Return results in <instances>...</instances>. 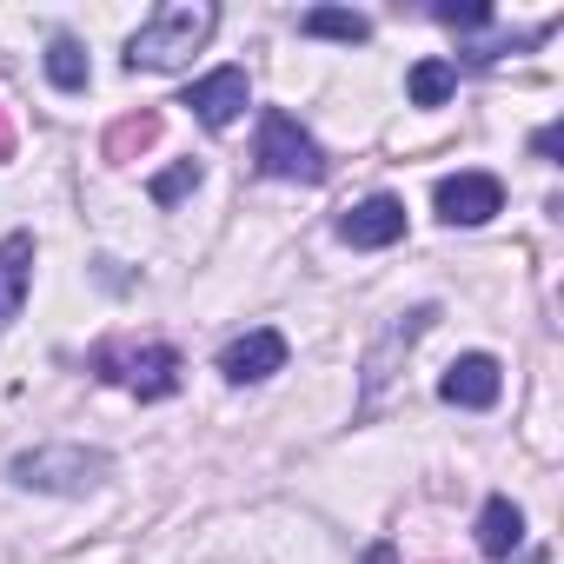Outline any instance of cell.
<instances>
[{"label": "cell", "mask_w": 564, "mask_h": 564, "mask_svg": "<svg viewBox=\"0 0 564 564\" xmlns=\"http://www.w3.org/2000/svg\"><path fill=\"white\" fill-rule=\"evenodd\" d=\"M94 372L113 386H133L140 399H173L180 392V352L173 346H100Z\"/></svg>", "instance_id": "cell-4"}, {"label": "cell", "mask_w": 564, "mask_h": 564, "mask_svg": "<svg viewBox=\"0 0 564 564\" xmlns=\"http://www.w3.org/2000/svg\"><path fill=\"white\" fill-rule=\"evenodd\" d=\"M339 239L359 246V252H379L392 239H405V199L379 193V199H359L352 213H339Z\"/></svg>", "instance_id": "cell-8"}, {"label": "cell", "mask_w": 564, "mask_h": 564, "mask_svg": "<svg viewBox=\"0 0 564 564\" xmlns=\"http://www.w3.org/2000/svg\"><path fill=\"white\" fill-rule=\"evenodd\" d=\"M8 471H14V485H28V491H94V485L113 471V458H107V452H87V445H34V452H21Z\"/></svg>", "instance_id": "cell-2"}, {"label": "cell", "mask_w": 564, "mask_h": 564, "mask_svg": "<svg viewBox=\"0 0 564 564\" xmlns=\"http://www.w3.org/2000/svg\"><path fill=\"white\" fill-rule=\"evenodd\" d=\"M219 28V8H206V0H173V8H153L140 21V34L127 41V67H186Z\"/></svg>", "instance_id": "cell-1"}, {"label": "cell", "mask_w": 564, "mask_h": 564, "mask_svg": "<svg viewBox=\"0 0 564 564\" xmlns=\"http://www.w3.org/2000/svg\"><path fill=\"white\" fill-rule=\"evenodd\" d=\"M279 366H286V333H272V326H252V333H239V339L219 352V372H226L232 386H259V379H272Z\"/></svg>", "instance_id": "cell-7"}, {"label": "cell", "mask_w": 564, "mask_h": 564, "mask_svg": "<svg viewBox=\"0 0 564 564\" xmlns=\"http://www.w3.org/2000/svg\"><path fill=\"white\" fill-rule=\"evenodd\" d=\"M518 538H524V511L511 498H485V511H478V551L485 557H511Z\"/></svg>", "instance_id": "cell-12"}, {"label": "cell", "mask_w": 564, "mask_h": 564, "mask_svg": "<svg viewBox=\"0 0 564 564\" xmlns=\"http://www.w3.org/2000/svg\"><path fill=\"white\" fill-rule=\"evenodd\" d=\"M246 100H252L246 67H219V74H206V80H193V87H186V107H193L206 127H232V120L246 113Z\"/></svg>", "instance_id": "cell-9"}, {"label": "cell", "mask_w": 564, "mask_h": 564, "mask_svg": "<svg viewBox=\"0 0 564 564\" xmlns=\"http://www.w3.org/2000/svg\"><path fill=\"white\" fill-rule=\"evenodd\" d=\"M300 34H313V41H346V47H359V41L372 34V21H366V14H352V8H313V14H300Z\"/></svg>", "instance_id": "cell-14"}, {"label": "cell", "mask_w": 564, "mask_h": 564, "mask_svg": "<svg viewBox=\"0 0 564 564\" xmlns=\"http://www.w3.org/2000/svg\"><path fill=\"white\" fill-rule=\"evenodd\" d=\"M445 28H491V8H478V0H465V8H458V0H438V8H432Z\"/></svg>", "instance_id": "cell-18"}, {"label": "cell", "mask_w": 564, "mask_h": 564, "mask_svg": "<svg viewBox=\"0 0 564 564\" xmlns=\"http://www.w3.org/2000/svg\"><path fill=\"white\" fill-rule=\"evenodd\" d=\"M531 153H538V160H557V153H564V127H557V120H551V127H538Z\"/></svg>", "instance_id": "cell-19"}, {"label": "cell", "mask_w": 564, "mask_h": 564, "mask_svg": "<svg viewBox=\"0 0 564 564\" xmlns=\"http://www.w3.org/2000/svg\"><path fill=\"white\" fill-rule=\"evenodd\" d=\"M160 140V113H127L113 133H107V160H133Z\"/></svg>", "instance_id": "cell-16"}, {"label": "cell", "mask_w": 564, "mask_h": 564, "mask_svg": "<svg viewBox=\"0 0 564 564\" xmlns=\"http://www.w3.org/2000/svg\"><path fill=\"white\" fill-rule=\"evenodd\" d=\"M498 392H505V372H498L491 352H465V359H452L445 379H438V399H445V405H465V412L498 405Z\"/></svg>", "instance_id": "cell-6"}, {"label": "cell", "mask_w": 564, "mask_h": 564, "mask_svg": "<svg viewBox=\"0 0 564 564\" xmlns=\"http://www.w3.org/2000/svg\"><path fill=\"white\" fill-rule=\"evenodd\" d=\"M47 80H54L61 94H87L94 67H87V47H80L74 34H54V41H47Z\"/></svg>", "instance_id": "cell-13"}, {"label": "cell", "mask_w": 564, "mask_h": 564, "mask_svg": "<svg viewBox=\"0 0 564 564\" xmlns=\"http://www.w3.org/2000/svg\"><path fill=\"white\" fill-rule=\"evenodd\" d=\"M491 213H505L498 173H452V180H438V219L445 226H485Z\"/></svg>", "instance_id": "cell-5"}, {"label": "cell", "mask_w": 564, "mask_h": 564, "mask_svg": "<svg viewBox=\"0 0 564 564\" xmlns=\"http://www.w3.org/2000/svg\"><path fill=\"white\" fill-rule=\"evenodd\" d=\"M14 153V127H8V113H0V160Z\"/></svg>", "instance_id": "cell-21"}, {"label": "cell", "mask_w": 564, "mask_h": 564, "mask_svg": "<svg viewBox=\"0 0 564 564\" xmlns=\"http://www.w3.org/2000/svg\"><path fill=\"white\" fill-rule=\"evenodd\" d=\"M259 173H272V180H326V153H319V140L293 120V113H265L259 120Z\"/></svg>", "instance_id": "cell-3"}, {"label": "cell", "mask_w": 564, "mask_h": 564, "mask_svg": "<svg viewBox=\"0 0 564 564\" xmlns=\"http://www.w3.org/2000/svg\"><path fill=\"white\" fill-rule=\"evenodd\" d=\"M359 564H399V551H392V544H372V551H366Z\"/></svg>", "instance_id": "cell-20"}, {"label": "cell", "mask_w": 564, "mask_h": 564, "mask_svg": "<svg viewBox=\"0 0 564 564\" xmlns=\"http://www.w3.org/2000/svg\"><path fill=\"white\" fill-rule=\"evenodd\" d=\"M193 186H199V160H180V166H166V173L153 180V206H180Z\"/></svg>", "instance_id": "cell-17"}, {"label": "cell", "mask_w": 564, "mask_h": 564, "mask_svg": "<svg viewBox=\"0 0 564 564\" xmlns=\"http://www.w3.org/2000/svg\"><path fill=\"white\" fill-rule=\"evenodd\" d=\"M452 87H458V67H452V61H419V67H412V80H405L412 107H445V100H452Z\"/></svg>", "instance_id": "cell-15"}, {"label": "cell", "mask_w": 564, "mask_h": 564, "mask_svg": "<svg viewBox=\"0 0 564 564\" xmlns=\"http://www.w3.org/2000/svg\"><path fill=\"white\" fill-rule=\"evenodd\" d=\"M432 319H438V306H412V313H405V319H399V326L386 333V346H379V352L366 359V405H372V399H379V386L392 379V359H399V352H405L412 339H425V333H432Z\"/></svg>", "instance_id": "cell-11"}, {"label": "cell", "mask_w": 564, "mask_h": 564, "mask_svg": "<svg viewBox=\"0 0 564 564\" xmlns=\"http://www.w3.org/2000/svg\"><path fill=\"white\" fill-rule=\"evenodd\" d=\"M28 286H34V232H8L0 239V333L21 319Z\"/></svg>", "instance_id": "cell-10"}]
</instances>
